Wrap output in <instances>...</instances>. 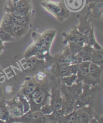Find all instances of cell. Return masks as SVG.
Instances as JSON below:
<instances>
[{"label": "cell", "mask_w": 103, "mask_h": 123, "mask_svg": "<svg viewBox=\"0 0 103 123\" xmlns=\"http://www.w3.org/2000/svg\"><path fill=\"white\" fill-rule=\"evenodd\" d=\"M40 73H38L40 81L35 90L26 97L29 101L32 111H40L41 107L48 103L49 100L50 88L48 79L45 74Z\"/></svg>", "instance_id": "1"}, {"label": "cell", "mask_w": 103, "mask_h": 123, "mask_svg": "<svg viewBox=\"0 0 103 123\" xmlns=\"http://www.w3.org/2000/svg\"><path fill=\"white\" fill-rule=\"evenodd\" d=\"M42 7L52 15L59 22L67 20L69 16V11L65 7L63 1L43 0L40 2Z\"/></svg>", "instance_id": "2"}, {"label": "cell", "mask_w": 103, "mask_h": 123, "mask_svg": "<svg viewBox=\"0 0 103 123\" xmlns=\"http://www.w3.org/2000/svg\"><path fill=\"white\" fill-rule=\"evenodd\" d=\"M98 90V85L92 86L91 85L83 84L82 92L75 103L74 111L84 106H93L94 105Z\"/></svg>", "instance_id": "3"}, {"label": "cell", "mask_w": 103, "mask_h": 123, "mask_svg": "<svg viewBox=\"0 0 103 123\" xmlns=\"http://www.w3.org/2000/svg\"><path fill=\"white\" fill-rule=\"evenodd\" d=\"M63 43L65 44L67 42H73L83 46L87 44V37L82 35L78 31L76 26L72 27L67 32L62 34Z\"/></svg>", "instance_id": "4"}, {"label": "cell", "mask_w": 103, "mask_h": 123, "mask_svg": "<svg viewBox=\"0 0 103 123\" xmlns=\"http://www.w3.org/2000/svg\"><path fill=\"white\" fill-rule=\"evenodd\" d=\"M8 109L10 117L19 118L24 114L23 105L17 95L10 100L5 101Z\"/></svg>", "instance_id": "5"}, {"label": "cell", "mask_w": 103, "mask_h": 123, "mask_svg": "<svg viewBox=\"0 0 103 123\" xmlns=\"http://www.w3.org/2000/svg\"><path fill=\"white\" fill-rule=\"evenodd\" d=\"M88 9L87 14L92 20H101L103 14V1L92 2L88 3Z\"/></svg>", "instance_id": "6"}, {"label": "cell", "mask_w": 103, "mask_h": 123, "mask_svg": "<svg viewBox=\"0 0 103 123\" xmlns=\"http://www.w3.org/2000/svg\"><path fill=\"white\" fill-rule=\"evenodd\" d=\"M79 23L77 27L78 31L83 36L88 37L91 33L94 31V27L92 23V20L90 19L87 14L85 15H78Z\"/></svg>", "instance_id": "7"}, {"label": "cell", "mask_w": 103, "mask_h": 123, "mask_svg": "<svg viewBox=\"0 0 103 123\" xmlns=\"http://www.w3.org/2000/svg\"><path fill=\"white\" fill-rule=\"evenodd\" d=\"M50 95L48 103L53 111L59 110L63 107V96L60 89L50 88Z\"/></svg>", "instance_id": "8"}, {"label": "cell", "mask_w": 103, "mask_h": 123, "mask_svg": "<svg viewBox=\"0 0 103 123\" xmlns=\"http://www.w3.org/2000/svg\"><path fill=\"white\" fill-rule=\"evenodd\" d=\"M39 81L40 77L38 73L37 74L36 77L27 79L24 83L21 85L18 93L28 97L35 90Z\"/></svg>", "instance_id": "9"}, {"label": "cell", "mask_w": 103, "mask_h": 123, "mask_svg": "<svg viewBox=\"0 0 103 123\" xmlns=\"http://www.w3.org/2000/svg\"><path fill=\"white\" fill-rule=\"evenodd\" d=\"M48 70L55 78H61L71 74L70 65L52 64L48 65Z\"/></svg>", "instance_id": "10"}, {"label": "cell", "mask_w": 103, "mask_h": 123, "mask_svg": "<svg viewBox=\"0 0 103 123\" xmlns=\"http://www.w3.org/2000/svg\"><path fill=\"white\" fill-rule=\"evenodd\" d=\"M103 68L91 62L89 67V85L95 86L101 82Z\"/></svg>", "instance_id": "11"}, {"label": "cell", "mask_w": 103, "mask_h": 123, "mask_svg": "<svg viewBox=\"0 0 103 123\" xmlns=\"http://www.w3.org/2000/svg\"><path fill=\"white\" fill-rule=\"evenodd\" d=\"M2 28L8 32L15 40L22 38L27 34L30 28L19 25H9Z\"/></svg>", "instance_id": "12"}, {"label": "cell", "mask_w": 103, "mask_h": 123, "mask_svg": "<svg viewBox=\"0 0 103 123\" xmlns=\"http://www.w3.org/2000/svg\"><path fill=\"white\" fill-rule=\"evenodd\" d=\"M60 89L63 96V106L64 108V116L67 115L74 110V105L76 100L65 90L64 85L62 84Z\"/></svg>", "instance_id": "13"}, {"label": "cell", "mask_w": 103, "mask_h": 123, "mask_svg": "<svg viewBox=\"0 0 103 123\" xmlns=\"http://www.w3.org/2000/svg\"><path fill=\"white\" fill-rule=\"evenodd\" d=\"M91 61H82L79 65V68L77 74V80L76 83L82 82V84L89 85V67Z\"/></svg>", "instance_id": "14"}, {"label": "cell", "mask_w": 103, "mask_h": 123, "mask_svg": "<svg viewBox=\"0 0 103 123\" xmlns=\"http://www.w3.org/2000/svg\"><path fill=\"white\" fill-rule=\"evenodd\" d=\"M77 110L78 112V123H91L94 114L93 106H84Z\"/></svg>", "instance_id": "15"}, {"label": "cell", "mask_w": 103, "mask_h": 123, "mask_svg": "<svg viewBox=\"0 0 103 123\" xmlns=\"http://www.w3.org/2000/svg\"><path fill=\"white\" fill-rule=\"evenodd\" d=\"M5 5L22 10L33 11L31 0H7Z\"/></svg>", "instance_id": "16"}, {"label": "cell", "mask_w": 103, "mask_h": 123, "mask_svg": "<svg viewBox=\"0 0 103 123\" xmlns=\"http://www.w3.org/2000/svg\"><path fill=\"white\" fill-rule=\"evenodd\" d=\"M65 7L69 11L77 12L85 5L86 0H64Z\"/></svg>", "instance_id": "17"}, {"label": "cell", "mask_w": 103, "mask_h": 123, "mask_svg": "<svg viewBox=\"0 0 103 123\" xmlns=\"http://www.w3.org/2000/svg\"><path fill=\"white\" fill-rule=\"evenodd\" d=\"M63 85L65 89V90L67 91V92L72 97H73L75 100L77 101L79 96H80L81 94L82 93V83H75L73 84H72V86L69 87H67L65 86L64 85Z\"/></svg>", "instance_id": "18"}, {"label": "cell", "mask_w": 103, "mask_h": 123, "mask_svg": "<svg viewBox=\"0 0 103 123\" xmlns=\"http://www.w3.org/2000/svg\"><path fill=\"white\" fill-rule=\"evenodd\" d=\"M95 50L90 45L86 44L82 47V50L77 54L82 61H91L93 53Z\"/></svg>", "instance_id": "19"}, {"label": "cell", "mask_w": 103, "mask_h": 123, "mask_svg": "<svg viewBox=\"0 0 103 123\" xmlns=\"http://www.w3.org/2000/svg\"><path fill=\"white\" fill-rule=\"evenodd\" d=\"M64 116V108L59 110H55L50 115H46L49 123H60Z\"/></svg>", "instance_id": "20"}, {"label": "cell", "mask_w": 103, "mask_h": 123, "mask_svg": "<svg viewBox=\"0 0 103 123\" xmlns=\"http://www.w3.org/2000/svg\"><path fill=\"white\" fill-rule=\"evenodd\" d=\"M56 34H57V31L53 29L47 30L41 34L45 40L47 47L49 49H50L51 46L56 36Z\"/></svg>", "instance_id": "21"}, {"label": "cell", "mask_w": 103, "mask_h": 123, "mask_svg": "<svg viewBox=\"0 0 103 123\" xmlns=\"http://www.w3.org/2000/svg\"><path fill=\"white\" fill-rule=\"evenodd\" d=\"M10 114L7 105L4 98H0V119L5 123H7Z\"/></svg>", "instance_id": "22"}, {"label": "cell", "mask_w": 103, "mask_h": 123, "mask_svg": "<svg viewBox=\"0 0 103 123\" xmlns=\"http://www.w3.org/2000/svg\"><path fill=\"white\" fill-rule=\"evenodd\" d=\"M33 17V11L26 15L18 18V25L31 28Z\"/></svg>", "instance_id": "23"}, {"label": "cell", "mask_w": 103, "mask_h": 123, "mask_svg": "<svg viewBox=\"0 0 103 123\" xmlns=\"http://www.w3.org/2000/svg\"><path fill=\"white\" fill-rule=\"evenodd\" d=\"M60 123H78V112L77 110L73 111L71 113L63 117Z\"/></svg>", "instance_id": "24"}, {"label": "cell", "mask_w": 103, "mask_h": 123, "mask_svg": "<svg viewBox=\"0 0 103 123\" xmlns=\"http://www.w3.org/2000/svg\"><path fill=\"white\" fill-rule=\"evenodd\" d=\"M91 62L99 65L103 68V51L102 50H95L92 54Z\"/></svg>", "instance_id": "25"}, {"label": "cell", "mask_w": 103, "mask_h": 123, "mask_svg": "<svg viewBox=\"0 0 103 123\" xmlns=\"http://www.w3.org/2000/svg\"><path fill=\"white\" fill-rule=\"evenodd\" d=\"M65 44H67L70 53L74 55L78 54L83 47L82 46L73 42H67Z\"/></svg>", "instance_id": "26"}, {"label": "cell", "mask_w": 103, "mask_h": 123, "mask_svg": "<svg viewBox=\"0 0 103 123\" xmlns=\"http://www.w3.org/2000/svg\"><path fill=\"white\" fill-rule=\"evenodd\" d=\"M77 78V74H71L67 76L63 77L62 78V84L64 85L65 86L69 87L76 82Z\"/></svg>", "instance_id": "27"}, {"label": "cell", "mask_w": 103, "mask_h": 123, "mask_svg": "<svg viewBox=\"0 0 103 123\" xmlns=\"http://www.w3.org/2000/svg\"><path fill=\"white\" fill-rule=\"evenodd\" d=\"M17 96L19 99L20 101L22 103V105H23V110H24V113L30 110V105L28 99L27 98L23 95L20 94H18Z\"/></svg>", "instance_id": "28"}, {"label": "cell", "mask_w": 103, "mask_h": 123, "mask_svg": "<svg viewBox=\"0 0 103 123\" xmlns=\"http://www.w3.org/2000/svg\"><path fill=\"white\" fill-rule=\"evenodd\" d=\"M11 18H12V14L8 12L5 11L3 18L1 21V25H0V27H4L9 25H12Z\"/></svg>", "instance_id": "29"}, {"label": "cell", "mask_w": 103, "mask_h": 123, "mask_svg": "<svg viewBox=\"0 0 103 123\" xmlns=\"http://www.w3.org/2000/svg\"><path fill=\"white\" fill-rule=\"evenodd\" d=\"M0 39L3 42L5 41H13L15 39L3 28L0 27Z\"/></svg>", "instance_id": "30"}, {"label": "cell", "mask_w": 103, "mask_h": 123, "mask_svg": "<svg viewBox=\"0 0 103 123\" xmlns=\"http://www.w3.org/2000/svg\"><path fill=\"white\" fill-rule=\"evenodd\" d=\"M40 111L45 115H48L51 114L53 111L49 105V104L47 103L41 106L40 109Z\"/></svg>", "instance_id": "31"}, {"label": "cell", "mask_w": 103, "mask_h": 123, "mask_svg": "<svg viewBox=\"0 0 103 123\" xmlns=\"http://www.w3.org/2000/svg\"><path fill=\"white\" fill-rule=\"evenodd\" d=\"M79 65H80V64L79 63L70 65V69H71V72L72 74H77L79 68Z\"/></svg>", "instance_id": "32"}, {"label": "cell", "mask_w": 103, "mask_h": 123, "mask_svg": "<svg viewBox=\"0 0 103 123\" xmlns=\"http://www.w3.org/2000/svg\"><path fill=\"white\" fill-rule=\"evenodd\" d=\"M5 46L4 45V42L0 39V55H1L5 50Z\"/></svg>", "instance_id": "33"}, {"label": "cell", "mask_w": 103, "mask_h": 123, "mask_svg": "<svg viewBox=\"0 0 103 123\" xmlns=\"http://www.w3.org/2000/svg\"><path fill=\"white\" fill-rule=\"evenodd\" d=\"M0 74H4V72L3 70L1 69V68H0Z\"/></svg>", "instance_id": "34"}, {"label": "cell", "mask_w": 103, "mask_h": 123, "mask_svg": "<svg viewBox=\"0 0 103 123\" xmlns=\"http://www.w3.org/2000/svg\"><path fill=\"white\" fill-rule=\"evenodd\" d=\"M5 122L4 121H3L2 120L0 119V123H5Z\"/></svg>", "instance_id": "35"}, {"label": "cell", "mask_w": 103, "mask_h": 123, "mask_svg": "<svg viewBox=\"0 0 103 123\" xmlns=\"http://www.w3.org/2000/svg\"></svg>", "instance_id": "36"}]
</instances>
